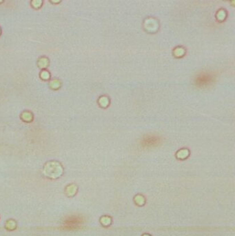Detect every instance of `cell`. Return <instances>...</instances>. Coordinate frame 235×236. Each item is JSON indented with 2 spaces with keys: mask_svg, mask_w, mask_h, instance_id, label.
Listing matches in <instances>:
<instances>
[{
  "mask_svg": "<svg viewBox=\"0 0 235 236\" xmlns=\"http://www.w3.org/2000/svg\"><path fill=\"white\" fill-rule=\"evenodd\" d=\"M41 3H42V1H32V4H33V6L35 8H39L41 6Z\"/></svg>",
  "mask_w": 235,
  "mask_h": 236,
  "instance_id": "6",
  "label": "cell"
},
{
  "mask_svg": "<svg viewBox=\"0 0 235 236\" xmlns=\"http://www.w3.org/2000/svg\"><path fill=\"white\" fill-rule=\"evenodd\" d=\"M159 139L157 137L148 136L143 140L142 144L144 146L150 147V146H153L155 145H157L159 143Z\"/></svg>",
  "mask_w": 235,
  "mask_h": 236,
  "instance_id": "2",
  "label": "cell"
},
{
  "mask_svg": "<svg viewBox=\"0 0 235 236\" xmlns=\"http://www.w3.org/2000/svg\"><path fill=\"white\" fill-rule=\"evenodd\" d=\"M50 86L52 87V88H58L59 86H60V82H59L58 80H54L51 82V83L50 84Z\"/></svg>",
  "mask_w": 235,
  "mask_h": 236,
  "instance_id": "4",
  "label": "cell"
},
{
  "mask_svg": "<svg viewBox=\"0 0 235 236\" xmlns=\"http://www.w3.org/2000/svg\"><path fill=\"white\" fill-rule=\"evenodd\" d=\"M38 65L40 68H46L48 65V60L46 57H41L38 61Z\"/></svg>",
  "mask_w": 235,
  "mask_h": 236,
  "instance_id": "3",
  "label": "cell"
},
{
  "mask_svg": "<svg viewBox=\"0 0 235 236\" xmlns=\"http://www.w3.org/2000/svg\"><path fill=\"white\" fill-rule=\"evenodd\" d=\"M212 80V76L208 73H203L196 77V83L199 86H205L210 83Z\"/></svg>",
  "mask_w": 235,
  "mask_h": 236,
  "instance_id": "1",
  "label": "cell"
},
{
  "mask_svg": "<svg viewBox=\"0 0 235 236\" xmlns=\"http://www.w3.org/2000/svg\"><path fill=\"white\" fill-rule=\"evenodd\" d=\"M41 79H43V80H48V79L50 78L49 72L46 71V70H44V71H42L41 72Z\"/></svg>",
  "mask_w": 235,
  "mask_h": 236,
  "instance_id": "5",
  "label": "cell"
}]
</instances>
